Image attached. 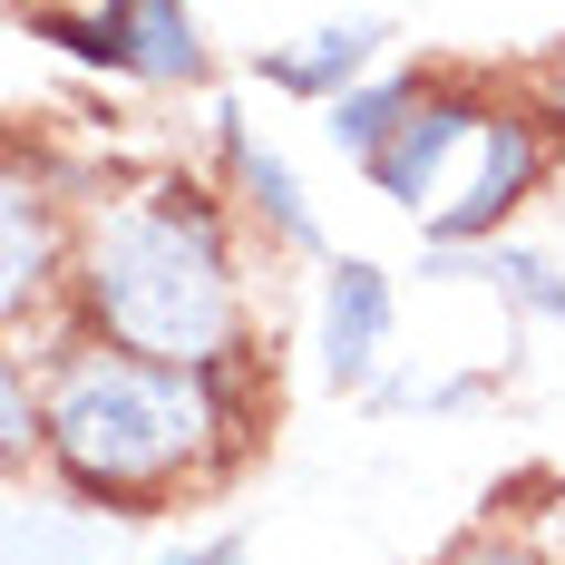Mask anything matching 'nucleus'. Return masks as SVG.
Masks as SVG:
<instances>
[{
  "label": "nucleus",
  "instance_id": "obj_6",
  "mask_svg": "<svg viewBox=\"0 0 565 565\" xmlns=\"http://www.w3.org/2000/svg\"><path fill=\"white\" fill-rule=\"evenodd\" d=\"M449 565H556L536 536H478V546H458Z\"/></svg>",
  "mask_w": 565,
  "mask_h": 565
},
{
  "label": "nucleus",
  "instance_id": "obj_2",
  "mask_svg": "<svg viewBox=\"0 0 565 565\" xmlns=\"http://www.w3.org/2000/svg\"><path fill=\"white\" fill-rule=\"evenodd\" d=\"M30 391H40L50 468L88 498H117V508L167 498L185 478L225 468L234 449V391L205 361H157V351H127L98 332H58L50 371Z\"/></svg>",
  "mask_w": 565,
  "mask_h": 565
},
{
  "label": "nucleus",
  "instance_id": "obj_1",
  "mask_svg": "<svg viewBox=\"0 0 565 565\" xmlns=\"http://www.w3.org/2000/svg\"><path fill=\"white\" fill-rule=\"evenodd\" d=\"M68 312L98 341L225 371L244 351V282H234L225 205L205 185H185V175H137V185L98 195L78 215Z\"/></svg>",
  "mask_w": 565,
  "mask_h": 565
},
{
  "label": "nucleus",
  "instance_id": "obj_7",
  "mask_svg": "<svg viewBox=\"0 0 565 565\" xmlns=\"http://www.w3.org/2000/svg\"><path fill=\"white\" fill-rule=\"evenodd\" d=\"M556 508H565V498H556ZM536 546H546V556H556V565H565V536H556V526H536Z\"/></svg>",
  "mask_w": 565,
  "mask_h": 565
},
{
  "label": "nucleus",
  "instance_id": "obj_4",
  "mask_svg": "<svg viewBox=\"0 0 565 565\" xmlns=\"http://www.w3.org/2000/svg\"><path fill=\"white\" fill-rule=\"evenodd\" d=\"M98 58H117V68H147V78H185V68H195L185 10H175V0H117L108 30H98Z\"/></svg>",
  "mask_w": 565,
  "mask_h": 565
},
{
  "label": "nucleus",
  "instance_id": "obj_8",
  "mask_svg": "<svg viewBox=\"0 0 565 565\" xmlns=\"http://www.w3.org/2000/svg\"><path fill=\"white\" fill-rule=\"evenodd\" d=\"M546 108H556V117H565V58H556V78H546Z\"/></svg>",
  "mask_w": 565,
  "mask_h": 565
},
{
  "label": "nucleus",
  "instance_id": "obj_3",
  "mask_svg": "<svg viewBox=\"0 0 565 565\" xmlns=\"http://www.w3.org/2000/svg\"><path fill=\"white\" fill-rule=\"evenodd\" d=\"M556 127H565L556 108H546V117H536V108H488V117H478V147H468V167H458V185H449V205H439L429 225H439V234H488L516 195L546 175Z\"/></svg>",
  "mask_w": 565,
  "mask_h": 565
},
{
  "label": "nucleus",
  "instance_id": "obj_5",
  "mask_svg": "<svg viewBox=\"0 0 565 565\" xmlns=\"http://www.w3.org/2000/svg\"><path fill=\"white\" fill-rule=\"evenodd\" d=\"M30 20H50L58 40H78V50H98V30H108V10L117 0H20Z\"/></svg>",
  "mask_w": 565,
  "mask_h": 565
}]
</instances>
